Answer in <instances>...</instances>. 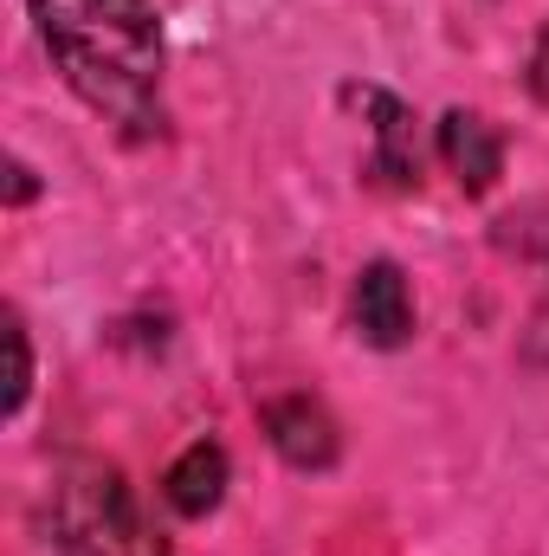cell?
<instances>
[{
	"label": "cell",
	"mask_w": 549,
	"mask_h": 556,
	"mask_svg": "<svg viewBox=\"0 0 549 556\" xmlns=\"http://www.w3.org/2000/svg\"><path fill=\"white\" fill-rule=\"evenodd\" d=\"M33 13L91 111L130 137H162V26L149 0H33Z\"/></svg>",
	"instance_id": "1"
},
{
	"label": "cell",
	"mask_w": 549,
	"mask_h": 556,
	"mask_svg": "<svg viewBox=\"0 0 549 556\" xmlns=\"http://www.w3.org/2000/svg\"><path fill=\"white\" fill-rule=\"evenodd\" d=\"M7 175H13V188H7V201H13V207H20V201H33V168H26V162H13Z\"/></svg>",
	"instance_id": "10"
},
{
	"label": "cell",
	"mask_w": 549,
	"mask_h": 556,
	"mask_svg": "<svg viewBox=\"0 0 549 556\" xmlns=\"http://www.w3.org/2000/svg\"><path fill=\"white\" fill-rule=\"evenodd\" d=\"M349 98H356L362 111H375V142H382V149H375V175H382V181H395V188H413V181H420V149H413V111L401 104V98L375 91V85H369V91L356 85Z\"/></svg>",
	"instance_id": "6"
},
{
	"label": "cell",
	"mask_w": 549,
	"mask_h": 556,
	"mask_svg": "<svg viewBox=\"0 0 549 556\" xmlns=\"http://www.w3.org/2000/svg\"><path fill=\"white\" fill-rule=\"evenodd\" d=\"M46 556H168L117 466L78 459L52 479L46 498Z\"/></svg>",
	"instance_id": "2"
},
{
	"label": "cell",
	"mask_w": 549,
	"mask_h": 556,
	"mask_svg": "<svg viewBox=\"0 0 549 556\" xmlns=\"http://www.w3.org/2000/svg\"><path fill=\"white\" fill-rule=\"evenodd\" d=\"M531 91L549 104V33L537 39V52H531Z\"/></svg>",
	"instance_id": "9"
},
{
	"label": "cell",
	"mask_w": 549,
	"mask_h": 556,
	"mask_svg": "<svg viewBox=\"0 0 549 556\" xmlns=\"http://www.w3.org/2000/svg\"><path fill=\"white\" fill-rule=\"evenodd\" d=\"M7 356H13V376H7V415L26 408V389H33V350H26V324L7 311Z\"/></svg>",
	"instance_id": "8"
},
{
	"label": "cell",
	"mask_w": 549,
	"mask_h": 556,
	"mask_svg": "<svg viewBox=\"0 0 549 556\" xmlns=\"http://www.w3.org/2000/svg\"><path fill=\"white\" fill-rule=\"evenodd\" d=\"M439 155H446V168L459 175L465 194H485V188L498 181V168H505L498 130H491L485 117H472V111H446V117H439Z\"/></svg>",
	"instance_id": "5"
},
{
	"label": "cell",
	"mask_w": 549,
	"mask_h": 556,
	"mask_svg": "<svg viewBox=\"0 0 549 556\" xmlns=\"http://www.w3.org/2000/svg\"><path fill=\"white\" fill-rule=\"evenodd\" d=\"M356 330L375 350H401L413 337V298H408V278H401L395 260L362 266V278H356Z\"/></svg>",
	"instance_id": "4"
},
{
	"label": "cell",
	"mask_w": 549,
	"mask_h": 556,
	"mask_svg": "<svg viewBox=\"0 0 549 556\" xmlns=\"http://www.w3.org/2000/svg\"><path fill=\"white\" fill-rule=\"evenodd\" d=\"M162 498H168L181 518H207V511L227 498V446H220V440H194V446L168 466Z\"/></svg>",
	"instance_id": "7"
},
{
	"label": "cell",
	"mask_w": 549,
	"mask_h": 556,
	"mask_svg": "<svg viewBox=\"0 0 549 556\" xmlns=\"http://www.w3.org/2000/svg\"><path fill=\"white\" fill-rule=\"evenodd\" d=\"M266 433H272V446L291 459V466H297V472H323V466H336V453H343L336 420L323 415L310 395L266 402Z\"/></svg>",
	"instance_id": "3"
}]
</instances>
